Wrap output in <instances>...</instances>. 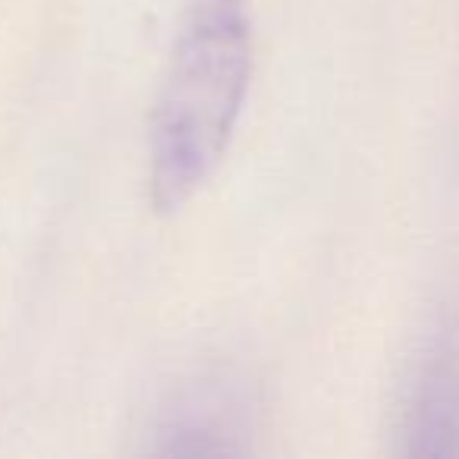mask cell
I'll list each match as a JSON object with an SVG mask.
<instances>
[{
	"label": "cell",
	"mask_w": 459,
	"mask_h": 459,
	"mask_svg": "<svg viewBox=\"0 0 459 459\" xmlns=\"http://www.w3.org/2000/svg\"><path fill=\"white\" fill-rule=\"evenodd\" d=\"M252 76L246 0H186L152 120V202L186 204L214 173Z\"/></svg>",
	"instance_id": "6da1fadb"
},
{
	"label": "cell",
	"mask_w": 459,
	"mask_h": 459,
	"mask_svg": "<svg viewBox=\"0 0 459 459\" xmlns=\"http://www.w3.org/2000/svg\"><path fill=\"white\" fill-rule=\"evenodd\" d=\"M412 415L419 437H459V356L440 352L421 371Z\"/></svg>",
	"instance_id": "7a4b0ae2"
}]
</instances>
